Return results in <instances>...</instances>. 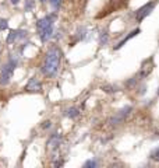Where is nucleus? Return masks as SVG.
<instances>
[{
  "mask_svg": "<svg viewBox=\"0 0 159 168\" xmlns=\"http://www.w3.org/2000/svg\"><path fill=\"white\" fill-rule=\"evenodd\" d=\"M60 60H61V52L59 48L52 46L48 52H46L45 60L42 65V73L48 76V77H53L56 76L57 70L60 67Z\"/></svg>",
  "mask_w": 159,
  "mask_h": 168,
  "instance_id": "1",
  "label": "nucleus"
},
{
  "mask_svg": "<svg viewBox=\"0 0 159 168\" xmlns=\"http://www.w3.org/2000/svg\"><path fill=\"white\" fill-rule=\"evenodd\" d=\"M16 66H17V60H14L13 57L3 66V69H1V74H0V84H1V86L8 84V81L11 80V76H13V73H14Z\"/></svg>",
  "mask_w": 159,
  "mask_h": 168,
  "instance_id": "2",
  "label": "nucleus"
},
{
  "mask_svg": "<svg viewBox=\"0 0 159 168\" xmlns=\"http://www.w3.org/2000/svg\"><path fill=\"white\" fill-rule=\"evenodd\" d=\"M131 111H133V108L131 107H124L123 109H120L117 114L113 115V116L109 119V123L112 125V126H117V125H120V123L124 122V119L130 115Z\"/></svg>",
  "mask_w": 159,
  "mask_h": 168,
  "instance_id": "3",
  "label": "nucleus"
},
{
  "mask_svg": "<svg viewBox=\"0 0 159 168\" xmlns=\"http://www.w3.org/2000/svg\"><path fill=\"white\" fill-rule=\"evenodd\" d=\"M155 6H156V2H149V3H147L141 8H138V10L135 11V18H137V21H143L144 18H145V17H147L152 10H154Z\"/></svg>",
  "mask_w": 159,
  "mask_h": 168,
  "instance_id": "4",
  "label": "nucleus"
},
{
  "mask_svg": "<svg viewBox=\"0 0 159 168\" xmlns=\"http://www.w3.org/2000/svg\"><path fill=\"white\" fill-rule=\"evenodd\" d=\"M56 20V14H49V16L43 17L41 20L37 23V27L38 29H42V28H46V27H52L53 23Z\"/></svg>",
  "mask_w": 159,
  "mask_h": 168,
  "instance_id": "5",
  "label": "nucleus"
},
{
  "mask_svg": "<svg viewBox=\"0 0 159 168\" xmlns=\"http://www.w3.org/2000/svg\"><path fill=\"white\" fill-rule=\"evenodd\" d=\"M25 90L27 91H31V93H41L42 91V84L41 81L38 80L37 77H32V78H29V81L28 84L25 86Z\"/></svg>",
  "mask_w": 159,
  "mask_h": 168,
  "instance_id": "6",
  "label": "nucleus"
},
{
  "mask_svg": "<svg viewBox=\"0 0 159 168\" xmlns=\"http://www.w3.org/2000/svg\"><path fill=\"white\" fill-rule=\"evenodd\" d=\"M27 37V31H22V29H13V31H10V34H8L7 37V44H13V42L18 41V39H21V38Z\"/></svg>",
  "mask_w": 159,
  "mask_h": 168,
  "instance_id": "7",
  "label": "nucleus"
},
{
  "mask_svg": "<svg viewBox=\"0 0 159 168\" xmlns=\"http://www.w3.org/2000/svg\"><path fill=\"white\" fill-rule=\"evenodd\" d=\"M60 143H61V136L57 135V133H54V135L50 136V139L48 140L46 146H48L49 150H56V148L60 146Z\"/></svg>",
  "mask_w": 159,
  "mask_h": 168,
  "instance_id": "8",
  "label": "nucleus"
},
{
  "mask_svg": "<svg viewBox=\"0 0 159 168\" xmlns=\"http://www.w3.org/2000/svg\"><path fill=\"white\" fill-rule=\"evenodd\" d=\"M53 37V25L52 27H46V28L39 29V38L42 42H48Z\"/></svg>",
  "mask_w": 159,
  "mask_h": 168,
  "instance_id": "9",
  "label": "nucleus"
},
{
  "mask_svg": "<svg viewBox=\"0 0 159 168\" xmlns=\"http://www.w3.org/2000/svg\"><path fill=\"white\" fill-rule=\"evenodd\" d=\"M138 34H140V29H138V28H137V29H134V31H131V32L128 34V35H127L126 38H123L122 41H120V42L117 44V45L114 46V49H120V48H122V46L124 45V44H126L127 41H130L131 38H133V37H135V35H138Z\"/></svg>",
  "mask_w": 159,
  "mask_h": 168,
  "instance_id": "10",
  "label": "nucleus"
},
{
  "mask_svg": "<svg viewBox=\"0 0 159 168\" xmlns=\"http://www.w3.org/2000/svg\"><path fill=\"white\" fill-rule=\"evenodd\" d=\"M66 115L69 116V118H77L78 115H80V111H78L77 108H70L66 111Z\"/></svg>",
  "mask_w": 159,
  "mask_h": 168,
  "instance_id": "11",
  "label": "nucleus"
},
{
  "mask_svg": "<svg viewBox=\"0 0 159 168\" xmlns=\"http://www.w3.org/2000/svg\"><path fill=\"white\" fill-rule=\"evenodd\" d=\"M49 3L54 11H59V8H60V6H61V0H49Z\"/></svg>",
  "mask_w": 159,
  "mask_h": 168,
  "instance_id": "12",
  "label": "nucleus"
},
{
  "mask_svg": "<svg viewBox=\"0 0 159 168\" xmlns=\"http://www.w3.org/2000/svg\"><path fill=\"white\" fill-rule=\"evenodd\" d=\"M7 28H8V21L6 18H0V31H4Z\"/></svg>",
  "mask_w": 159,
  "mask_h": 168,
  "instance_id": "13",
  "label": "nucleus"
},
{
  "mask_svg": "<svg viewBox=\"0 0 159 168\" xmlns=\"http://www.w3.org/2000/svg\"><path fill=\"white\" fill-rule=\"evenodd\" d=\"M102 90L105 91V93H116V91H117V88H116V87H113V86H103Z\"/></svg>",
  "mask_w": 159,
  "mask_h": 168,
  "instance_id": "14",
  "label": "nucleus"
},
{
  "mask_svg": "<svg viewBox=\"0 0 159 168\" xmlns=\"http://www.w3.org/2000/svg\"><path fill=\"white\" fill-rule=\"evenodd\" d=\"M106 42H107V34H106V31H105V32L101 34V38H99V44H101V45H105Z\"/></svg>",
  "mask_w": 159,
  "mask_h": 168,
  "instance_id": "15",
  "label": "nucleus"
},
{
  "mask_svg": "<svg viewBox=\"0 0 159 168\" xmlns=\"http://www.w3.org/2000/svg\"><path fill=\"white\" fill-rule=\"evenodd\" d=\"M96 165H98V163L94 160H88L87 163H84V168H90V167L94 168V167H96Z\"/></svg>",
  "mask_w": 159,
  "mask_h": 168,
  "instance_id": "16",
  "label": "nucleus"
},
{
  "mask_svg": "<svg viewBox=\"0 0 159 168\" xmlns=\"http://www.w3.org/2000/svg\"><path fill=\"white\" fill-rule=\"evenodd\" d=\"M32 7H34V2H32V0H28V2L25 3V6H24L25 11H31V10H32Z\"/></svg>",
  "mask_w": 159,
  "mask_h": 168,
  "instance_id": "17",
  "label": "nucleus"
},
{
  "mask_svg": "<svg viewBox=\"0 0 159 168\" xmlns=\"http://www.w3.org/2000/svg\"><path fill=\"white\" fill-rule=\"evenodd\" d=\"M158 153H159V148H155V150L152 151V154H151L152 160H158Z\"/></svg>",
  "mask_w": 159,
  "mask_h": 168,
  "instance_id": "18",
  "label": "nucleus"
},
{
  "mask_svg": "<svg viewBox=\"0 0 159 168\" xmlns=\"http://www.w3.org/2000/svg\"><path fill=\"white\" fill-rule=\"evenodd\" d=\"M50 126H52V122H50V121H46V122H43V125H42L43 129H49Z\"/></svg>",
  "mask_w": 159,
  "mask_h": 168,
  "instance_id": "19",
  "label": "nucleus"
},
{
  "mask_svg": "<svg viewBox=\"0 0 159 168\" xmlns=\"http://www.w3.org/2000/svg\"><path fill=\"white\" fill-rule=\"evenodd\" d=\"M10 2H11L13 4H18V2H20V0H10Z\"/></svg>",
  "mask_w": 159,
  "mask_h": 168,
  "instance_id": "20",
  "label": "nucleus"
},
{
  "mask_svg": "<svg viewBox=\"0 0 159 168\" xmlns=\"http://www.w3.org/2000/svg\"><path fill=\"white\" fill-rule=\"evenodd\" d=\"M41 2H46V0H41Z\"/></svg>",
  "mask_w": 159,
  "mask_h": 168,
  "instance_id": "21",
  "label": "nucleus"
}]
</instances>
